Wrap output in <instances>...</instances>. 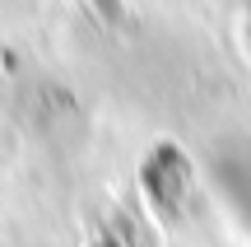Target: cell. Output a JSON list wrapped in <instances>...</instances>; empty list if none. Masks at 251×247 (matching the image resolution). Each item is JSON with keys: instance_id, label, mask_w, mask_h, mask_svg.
I'll return each mask as SVG.
<instances>
[{"instance_id": "1", "label": "cell", "mask_w": 251, "mask_h": 247, "mask_svg": "<svg viewBox=\"0 0 251 247\" xmlns=\"http://www.w3.org/2000/svg\"><path fill=\"white\" fill-rule=\"evenodd\" d=\"M140 182H144V196H149L158 210H181V201H186L191 192V164L186 154H181L177 145H153L149 159L140 164Z\"/></svg>"}, {"instance_id": "2", "label": "cell", "mask_w": 251, "mask_h": 247, "mask_svg": "<svg viewBox=\"0 0 251 247\" xmlns=\"http://www.w3.org/2000/svg\"><path fill=\"white\" fill-rule=\"evenodd\" d=\"M219 187L251 224V145H233L219 154Z\"/></svg>"}, {"instance_id": "3", "label": "cell", "mask_w": 251, "mask_h": 247, "mask_svg": "<svg viewBox=\"0 0 251 247\" xmlns=\"http://www.w3.org/2000/svg\"><path fill=\"white\" fill-rule=\"evenodd\" d=\"M89 5L98 9V14L107 19V24H117V19H121V0H89Z\"/></svg>"}, {"instance_id": "4", "label": "cell", "mask_w": 251, "mask_h": 247, "mask_svg": "<svg viewBox=\"0 0 251 247\" xmlns=\"http://www.w3.org/2000/svg\"><path fill=\"white\" fill-rule=\"evenodd\" d=\"M93 247H121V243H117V238H112V233H102V238H98V243H93Z\"/></svg>"}]
</instances>
